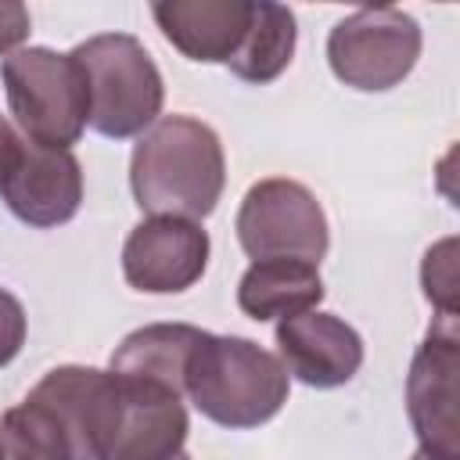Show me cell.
Listing matches in <instances>:
<instances>
[{"mask_svg":"<svg viewBox=\"0 0 460 460\" xmlns=\"http://www.w3.org/2000/svg\"><path fill=\"white\" fill-rule=\"evenodd\" d=\"M226 187V158L216 129L194 115H162L129 155V190L140 212L205 219Z\"/></svg>","mask_w":460,"mask_h":460,"instance_id":"obj_1","label":"cell"},{"mask_svg":"<svg viewBox=\"0 0 460 460\" xmlns=\"http://www.w3.org/2000/svg\"><path fill=\"white\" fill-rule=\"evenodd\" d=\"M291 377L284 363L237 334H208L194 345L183 370V395L219 428L244 431L273 420L288 402Z\"/></svg>","mask_w":460,"mask_h":460,"instance_id":"obj_2","label":"cell"},{"mask_svg":"<svg viewBox=\"0 0 460 460\" xmlns=\"http://www.w3.org/2000/svg\"><path fill=\"white\" fill-rule=\"evenodd\" d=\"M86 72L90 119L86 126L108 140L140 137L158 122L165 83L147 47L129 32H101L72 47Z\"/></svg>","mask_w":460,"mask_h":460,"instance_id":"obj_3","label":"cell"},{"mask_svg":"<svg viewBox=\"0 0 460 460\" xmlns=\"http://www.w3.org/2000/svg\"><path fill=\"white\" fill-rule=\"evenodd\" d=\"M7 108L36 147L68 151L90 119V90L83 65L50 47H22L0 61Z\"/></svg>","mask_w":460,"mask_h":460,"instance_id":"obj_4","label":"cell"},{"mask_svg":"<svg viewBox=\"0 0 460 460\" xmlns=\"http://www.w3.org/2000/svg\"><path fill=\"white\" fill-rule=\"evenodd\" d=\"M248 259H302L320 266L331 248V226L316 194L288 176H266L241 198L234 219Z\"/></svg>","mask_w":460,"mask_h":460,"instance_id":"obj_5","label":"cell"},{"mask_svg":"<svg viewBox=\"0 0 460 460\" xmlns=\"http://www.w3.org/2000/svg\"><path fill=\"white\" fill-rule=\"evenodd\" d=\"M420 47V25L402 7H359L331 29L327 65L345 86L381 93L413 72Z\"/></svg>","mask_w":460,"mask_h":460,"instance_id":"obj_6","label":"cell"},{"mask_svg":"<svg viewBox=\"0 0 460 460\" xmlns=\"http://www.w3.org/2000/svg\"><path fill=\"white\" fill-rule=\"evenodd\" d=\"M456 374H460L456 320L438 316L428 338L417 345L406 374V413L417 431L420 453L435 460H460Z\"/></svg>","mask_w":460,"mask_h":460,"instance_id":"obj_7","label":"cell"},{"mask_svg":"<svg viewBox=\"0 0 460 460\" xmlns=\"http://www.w3.org/2000/svg\"><path fill=\"white\" fill-rule=\"evenodd\" d=\"M29 395L61 420L72 460H108L122 413V377L115 370L65 363L47 370Z\"/></svg>","mask_w":460,"mask_h":460,"instance_id":"obj_8","label":"cell"},{"mask_svg":"<svg viewBox=\"0 0 460 460\" xmlns=\"http://www.w3.org/2000/svg\"><path fill=\"white\" fill-rule=\"evenodd\" d=\"M212 241L194 219H140L122 244V277L144 295H180L194 288L208 266Z\"/></svg>","mask_w":460,"mask_h":460,"instance_id":"obj_9","label":"cell"},{"mask_svg":"<svg viewBox=\"0 0 460 460\" xmlns=\"http://www.w3.org/2000/svg\"><path fill=\"white\" fill-rule=\"evenodd\" d=\"M277 359L309 388H341L363 367V338L334 313H298L277 323Z\"/></svg>","mask_w":460,"mask_h":460,"instance_id":"obj_10","label":"cell"},{"mask_svg":"<svg viewBox=\"0 0 460 460\" xmlns=\"http://www.w3.org/2000/svg\"><path fill=\"white\" fill-rule=\"evenodd\" d=\"M0 194L22 223H29L36 230L61 226L83 205V165L72 151L25 144L18 165L4 180Z\"/></svg>","mask_w":460,"mask_h":460,"instance_id":"obj_11","label":"cell"},{"mask_svg":"<svg viewBox=\"0 0 460 460\" xmlns=\"http://www.w3.org/2000/svg\"><path fill=\"white\" fill-rule=\"evenodd\" d=\"M122 377V413L108 460H169L183 453L190 420L183 395L158 381Z\"/></svg>","mask_w":460,"mask_h":460,"instance_id":"obj_12","label":"cell"},{"mask_svg":"<svg viewBox=\"0 0 460 460\" xmlns=\"http://www.w3.org/2000/svg\"><path fill=\"white\" fill-rule=\"evenodd\" d=\"M255 0H158L151 14L162 36L201 65H230L252 25Z\"/></svg>","mask_w":460,"mask_h":460,"instance_id":"obj_13","label":"cell"},{"mask_svg":"<svg viewBox=\"0 0 460 460\" xmlns=\"http://www.w3.org/2000/svg\"><path fill=\"white\" fill-rule=\"evenodd\" d=\"M323 298V277L302 259H259L237 280V305L252 320H288L316 309Z\"/></svg>","mask_w":460,"mask_h":460,"instance_id":"obj_14","label":"cell"},{"mask_svg":"<svg viewBox=\"0 0 460 460\" xmlns=\"http://www.w3.org/2000/svg\"><path fill=\"white\" fill-rule=\"evenodd\" d=\"M201 338H205V331L194 327V323L137 327L115 345L108 370L126 374V377L158 381V385L172 388L176 395H183V370H187V359H190V352Z\"/></svg>","mask_w":460,"mask_h":460,"instance_id":"obj_15","label":"cell"},{"mask_svg":"<svg viewBox=\"0 0 460 460\" xmlns=\"http://www.w3.org/2000/svg\"><path fill=\"white\" fill-rule=\"evenodd\" d=\"M295 14L284 4H270V0H255L252 11V25L248 36L241 43V50L230 58V72L244 83H273L295 58Z\"/></svg>","mask_w":460,"mask_h":460,"instance_id":"obj_16","label":"cell"},{"mask_svg":"<svg viewBox=\"0 0 460 460\" xmlns=\"http://www.w3.org/2000/svg\"><path fill=\"white\" fill-rule=\"evenodd\" d=\"M0 460H72L61 420L32 395L0 417Z\"/></svg>","mask_w":460,"mask_h":460,"instance_id":"obj_17","label":"cell"},{"mask_svg":"<svg viewBox=\"0 0 460 460\" xmlns=\"http://www.w3.org/2000/svg\"><path fill=\"white\" fill-rule=\"evenodd\" d=\"M453 248L456 241L446 237L435 248H428L424 266H420V284H424V298L438 309V316L456 320V262H453Z\"/></svg>","mask_w":460,"mask_h":460,"instance_id":"obj_18","label":"cell"},{"mask_svg":"<svg viewBox=\"0 0 460 460\" xmlns=\"http://www.w3.org/2000/svg\"><path fill=\"white\" fill-rule=\"evenodd\" d=\"M25 331H29V320H25L22 302L7 288H0V370L22 352Z\"/></svg>","mask_w":460,"mask_h":460,"instance_id":"obj_19","label":"cell"},{"mask_svg":"<svg viewBox=\"0 0 460 460\" xmlns=\"http://www.w3.org/2000/svg\"><path fill=\"white\" fill-rule=\"evenodd\" d=\"M32 32V18L29 7L18 0H0V54H14L22 50V43Z\"/></svg>","mask_w":460,"mask_h":460,"instance_id":"obj_20","label":"cell"},{"mask_svg":"<svg viewBox=\"0 0 460 460\" xmlns=\"http://www.w3.org/2000/svg\"><path fill=\"white\" fill-rule=\"evenodd\" d=\"M22 151H25V140H22V137H18V129L0 115V187H4V180L14 172V165H18Z\"/></svg>","mask_w":460,"mask_h":460,"instance_id":"obj_21","label":"cell"},{"mask_svg":"<svg viewBox=\"0 0 460 460\" xmlns=\"http://www.w3.org/2000/svg\"><path fill=\"white\" fill-rule=\"evenodd\" d=\"M410 460H435V456H428V453H420V449H417V453H413Z\"/></svg>","mask_w":460,"mask_h":460,"instance_id":"obj_22","label":"cell"},{"mask_svg":"<svg viewBox=\"0 0 460 460\" xmlns=\"http://www.w3.org/2000/svg\"><path fill=\"white\" fill-rule=\"evenodd\" d=\"M169 460H190V456H187V453H176V456H169Z\"/></svg>","mask_w":460,"mask_h":460,"instance_id":"obj_23","label":"cell"}]
</instances>
